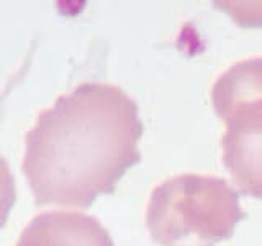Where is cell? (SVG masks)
Here are the masks:
<instances>
[{
  "label": "cell",
  "mask_w": 262,
  "mask_h": 246,
  "mask_svg": "<svg viewBox=\"0 0 262 246\" xmlns=\"http://www.w3.org/2000/svg\"><path fill=\"white\" fill-rule=\"evenodd\" d=\"M211 102L226 123L221 146L233 182L262 199V57L233 64L215 82Z\"/></svg>",
  "instance_id": "obj_3"
},
{
  "label": "cell",
  "mask_w": 262,
  "mask_h": 246,
  "mask_svg": "<svg viewBox=\"0 0 262 246\" xmlns=\"http://www.w3.org/2000/svg\"><path fill=\"white\" fill-rule=\"evenodd\" d=\"M243 217L237 194L225 180L182 174L152 191L146 223L161 246H213L228 240Z\"/></svg>",
  "instance_id": "obj_2"
},
{
  "label": "cell",
  "mask_w": 262,
  "mask_h": 246,
  "mask_svg": "<svg viewBox=\"0 0 262 246\" xmlns=\"http://www.w3.org/2000/svg\"><path fill=\"white\" fill-rule=\"evenodd\" d=\"M135 100L110 84H80L43 110L25 138L23 174L36 205L89 207L141 159Z\"/></svg>",
  "instance_id": "obj_1"
},
{
  "label": "cell",
  "mask_w": 262,
  "mask_h": 246,
  "mask_svg": "<svg viewBox=\"0 0 262 246\" xmlns=\"http://www.w3.org/2000/svg\"><path fill=\"white\" fill-rule=\"evenodd\" d=\"M16 246H113V241L92 217L77 212H48L31 220Z\"/></svg>",
  "instance_id": "obj_4"
}]
</instances>
